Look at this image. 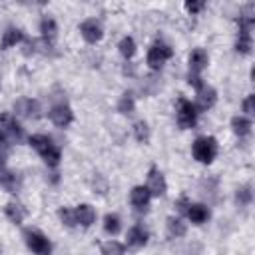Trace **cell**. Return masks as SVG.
I'll return each mask as SVG.
<instances>
[{"instance_id":"7402d4cb","label":"cell","mask_w":255,"mask_h":255,"mask_svg":"<svg viewBox=\"0 0 255 255\" xmlns=\"http://www.w3.org/2000/svg\"><path fill=\"white\" fill-rule=\"evenodd\" d=\"M40 32H42V36L44 38H54L56 36V32H58V26H56V20L54 18H50V16H44L42 18V22H40Z\"/></svg>"},{"instance_id":"44dd1931","label":"cell","mask_w":255,"mask_h":255,"mask_svg":"<svg viewBox=\"0 0 255 255\" xmlns=\"http://www.w3.org/2000/svg\"><path fill=\"white\" fill-rule=\"evenodd\" d=\"M135 110V100H133V94L131 92H124L120 102H118V112L120 114H131Z\"/></svg>"},{"instance_id":"484cf974","label":"cell","mask_w":255,"mask_h":255,"mask_svg":"<svg viewBox=\"0 0 255 255\" xmlns=\"http://www.w3.org/2000/svg\"><path fill=\"white\" fill-rule=\"evenodd\" d=\"M251 46H253L251 34H243V32H239L237 42H235V50H237L239 54H249V52H251Z\"/></svg>"},{"instance_id":"5bb4252c","label":"cell","mask_w":255,"mask_h":255,"mask_svg":"<svg viewBox=\"0 0 255 255\" xmlns=\"http://www.w3.org/2000/svg\"><path fill=\"white\" fill-rule=\"evenodd\" d=\"M207 64H209V58H207V52L203 48H195L189 54V72L199 74L203 68H207Z\"/></svg>"},{"instance_id":"4316f807","label":"cell","mask_w":255,"mask_h":255,"mask_svg":"<svg viewBox=\"0 0 255 255\" xmlns=\"http://www.w3.org/2000/svg\"><path fill=\"white\" fill-rule=\"evenodd\" d=\"M133 135H135V139L139 141V143H147L149 141V128H147V124L145 122H135L133 124Z\"/></svg>"},{"instance_id":"2e32d148","label":"cell","mask_w":255,"mask_h":255,"mask_svg":"<svg viewBox=\"0 0 255 255\" xmlns=\"http://www.w3.org/2000/svg\"><path fill=\"white\" fill-rule=\"evenodd\" d=\"M185 213H187L189 221H191V223H197V225L209 219V209H207L203 203H189V207H187Z\"/></svg>"},{"instance_id":"e0dca14e","label":"cell","mask_w":255,"mask_h":255,"mask_svg":"<svg viewBox=\"0 0 255 255\" xmlns=\"http://www.w3.org/2000/svg\"><path fill=\"white\" fill-rule=\"evenodd\" d=\"M26 38H24V32L22 30H18V28H8L6 32H4V36H2V42H0V48L2 50H8V48H12V46H16V44H20V42H24Z\"/></svg>"},{"instance_id":"d6a6232c","label":"cell","mask_w":255,"mask_h":255,"mask_svg":"<svg viewBox=\"0 0 255 255\" xmlns=\"http://www.w3.org/2000/svg\"><path fill=\"white\" fill-rule=\"evenodd\" d=\"M187 84H189V86H193V88H195V92H197V90H201V88L205 86V84H203V80H201V76H199V74H193V72H189V74H187Z\"/></svg>"},{"instance_id":"d590c367","label":"cell","mask_w":255,"mask_h":255,"mask_svg":"<svg viewBox=\"0 0 255 255\" xmlns=\"http://www.w3.org/2000/svg\"><path fill=\"white\" fill-rule=\"evenodd\" d=\"M175 207H177V211H179V213H185V211H187V207H189L187 197H179V199L175 201Z\"/></svg>"},{"instance_id":"ac0fdd59","label":"cell","mask_w":255,"mask_h":255,"mask_svg":"<svg viewBox=\"0 0 255 255\" xmlns=\"http://www.w3.org/2000/svg\"><path fill=\"white\" fill-rule=\"evenodd\" d=\"M4 213H6V217H8L12 223H16V225H20V223L24 221V217H26V209H24V205H20L18 201L6 203Z\"/></svg>"},{"instance_id":"9c48e42d","label":"cell","mask_w":255,"mask_h":255,"mask_svg":"<svg viewBox=\"0 0 255 255\" xmlns=\"http://www.w3.org/2000/svg\"><path fill=\"white\" fill-rule=\"evenodd\" d=\"M215 102H217V92L211 88V86H203L201 90H197V94H195V110H197V114L199 112H207L209 108H213L215 106Z\"/></svg>"},{"instance_id":"cb8c5ba5","label":"cell","mask_w":255,"mask_h":255,"mask_svg":"<svg viewBox=\"0 0 255 255\" xmlns=\"http://www.w3.org/2000/svg\"><path fill=\"white\" fill-rule=\"evenodd\" d=\"M118 48H120V54H122L126 60H129V58L135 54V42H133V38H131V36L122 38V40H120V44H118Z\"/></svg>"},{"instance_id":"8fae6325","label":"cell","mask_w":255,"mask_h":255,"mask_svg":"<svg viewBox=\"0 0 255 255\" xmlns=\"http://www.w3.org/2000/svg\"><path fill=\"white\" fill-rule=\"evenodd\" d=\"M80 32H82V36H84V40H86L88 44H96V42H100L102 36H104V30H102V26H100V22H98L96 18L84 20V22L80 24Z\"/></svg>"},{"instance_id":"4fadbf2b","label":"cell","mask_w":255,"mask_h":255,"mask_svg":"<svg viewBox=\"0 0 255 255\" xmlns=\"http://www.w3.org/2000/svg\"><path fill=\"white\" fill-rule=\"evenodd\" d=\"M74 215H76V223H80L82 227H90L96 221V209L88 203H80L74 209Z\"/></svg>"},{"instance_id":"1f68e13d","label":"cell","mask_w":255,"mask_h":255,"mask_svg":"<svg viewBox=\"0 0 255 255\" xmlns=\"http://www.w3.org/2000/svg\"><path fill=\"white\" fill-rule=\"evenodd\" d=\"M205 8V2H201V0H191V2H185V10L189 12V14H197V12H201Z\"/></svg>"},{"instance_id":"3957f363","label":"cell","mask_w":255,"mask_h":255,"mask_svg":"<svg viewBox=\"0 0 255 255\" xmlns=\"http://www.w3.org/2000/svg\"><path fill=\"white\" fill-rule=\"evenodd\" d=\"M24 239H26L28 249H30L34 255H50V253H52V243H50V239H48L44 233L36 231V229H26V231H24Z\"/></svg>"},{"instance_id":"6da1fadb","label":"cell","mask_w":255,"mask_h":255,"mask_svg":"<svg viewBox=\"0 0 255 255\" xmlns=\"http://www.w3.org/2000/svg\"><path fill=\"white\" fill-rule=\"evenodd\" d=\"M0 139L6 143H20L24 139V131L12 114H0Z\"/></svg>"},{"instance_id":"d4e9b609","label":"cell","mask_w":255,"mask_h":255,"mask_svg":"<svg viewBox=\"0 0 255 255\" xmlns=\"http://www.w3.org/2000/svg\"><path fill=\"white\" fill-rule=\"evenodd\" d=\"M167 231L171 237H183L185 235V223H181V219L177 217H167Z\"/></svg>"},{"instance_id":"ffe728a7","label":"cell","mask_w":255,"mask_h":255,"mask_svg":"<svg viewBox=\"0 0 255 255\" xmlns=\"http://www.w3.org/2000/svg\"><path fill=\"white\" fill-rule=\"evenodd\" d=\"M28 143H30V145H32V147H34V149H36V151L40 153V155H42V153H44V151H46L48 147H52V145H54V141H52V139H50L48 135H42V133L30 135Z\"/></svg>"},{"instance_id":"30bf717a","label":"cell","mask_w":255,"mask_h":255,"mask_svg":"<svg viewBox=\"0 0 255 255\" xmlns=\"http://www.w3.org/2000/svg\"><path fill=\"white\" fill-rule=\"evenodd\" d=\"M0 185L8 193H18L20 191V177L6 167V161H4L2 155H0Z\"/></svg>"},{"instance_id":"4dcf8cb0","label":"cell","mask_w":255,"mask_h":255,"mask_svg":"<svg viewBox=\"0 0 255 255\" xmlns=\"http://www.w3.org/2000/svg\"><path fill=\"white\" fill-rule=\"evenodd\" d=\"M251 197H253V193H251V187H249V185L239 187L237 193H235V199H237V203H241V205L251 203Z\"/></svg>"},{"instance_id":"83f0119b","label":"cell","mask_w":255,"mask_h":255,"mask_svg":"<svg viewBox=\"0 0 255 255\" xmlns=\"http://www.w3.org/2000/svg\"><path fill=\"white\" fill-rule=\"evenodd\" d=\"M60 157H62V153H60V147H56V145L48 147V149L42 153V159H44L46 165H50V167H56V165L60 163Z\"/></svg>"},{"instance_id":"5b68a950","label":"cell","mask_w":255,"mask_h":255,"mask_svg":"<svg viewBox=\"0 0 255 255\" xmlns=\"http://www.w3.org/2000/svg\"><path fill=\"white\" fill-rule=\"evenodd\" d=\"M171 56H173V50H171L167 44L155 42V44L149 48L145 62H147V66H149L151 70H159V68L165 64V60H169Z\"/></svg>"},{"instance_id":"8992f818","label":"cell","mask_w":255,"mask_h":255,"mask_svg":"<svg viewBox=\"0 0 255 255\" xmlns=\"http://www.w3.org/2000/svg\"><path fill=\"white\" fill-rule=\"evenodd\" d=\"M14 114L20 116V118H28V120H38L42 114H40V104L38 100H32V98H20L14 102Z\"/></svg>"},{"instance_id":"836d02e7","label":"cell","mask_w":255,"mask_h":255,"mask_svg":"<svg viewBox=\"0 0 255 255\" xmlns=\"http://www.w3.org/2000/svg\"><path fill=\"white\" fill-rule=\"evenodd\" d=\"M253 102H255V96H253V94H249V96L243 100V112H245L247 116H253V114H255V106H253Z\"/></svg>"},{"instance_id":"7a4b0ae2","label":"cell","mask_w":255,"mask_h":255,"mask_svg":"<svg viewBox=\"0 0 255 255\" xmlns=\"http://www.w3.org/2000/svg\"><path fill=\"white\" fill-rule=\"evenodd\" d=\"M193 157L201 163H211L217 155V139L211 137V135H203V137H197L193 141Z\"/></svg>"},{"instance_id":"277c9868","label":"cell","mask_w":255,"mask_h":255,"mask_svg":"<svg viewBox=\"0 0 255 255\" xmlns=\"http://www.w3.org/2000/svg\"><path fill=\"white\" fill-rule=\"evenodd\" d=\"M195 122H197V110H195V106L189 100L179 98V102H177V126L181 129H191L195 126Z\"/></svg>"},{"instance_id":"f1b7e54d","label":"cell","mask_w":255,"mask_h":255,"mask_svg":"<svg viewBox=\"0 0 255 255\" xmlns=\"http://www.w3.org/2000/svg\"><path fill=\"white\" fill-rule=\"evenodd\" d=\"M124 245L120 241H106L102 245V255H124Z\"/></svg>"},{"instance_id":"d6986e66","label":"cell","mask_w":255,"mask_h":255,"mask_svg":"<svg viewBox=\"0 0 255 255\" xmlns=\"http://www.w3.org/2000/svg\"><path fill=\"white\" fill-rule=\"evenodd\" d=\"M231 128L239 137H243L251 131V120L245 116H235V118H231Z\"/></svg>"},{"instance_id":"ba28073f","label":"cell","mask_w":255,"mask_h":255,"mask_svg":"<svg viewBox=\"0 0 255 255\" xmlns=\"http://www.w3.org/2000/svg\"><path fill=\"white\" fill-rule=\"evenodd\" d=\"M147 191H149V195H153V197H161V195H165V191H167V183H165V177H163V173L157 169V167H151L149 171H147Z\"/></svg>"},{"instance_id":"603a6c76","label":"cell","mask_w":255,"mask_h":255,"mask_svg":"<svg viewBox=\"0 0 255 255\" xmlns=\"http://www.w3.org/2000/svg\"><path fill=\"white\" fill-rule=\"evenodd\" d=\"M104 229H106L110 235H118L120 229H122V221H120V217H118L116 213H108V215L104 217Z\"/></svg>"},{"instance_id":"9a60e30c","label":"cell","mask_w":255,"mask_h":255,"mask_svg":"<svg viewBox=\"0 0 255 255\" xmlns=\"http://www.w3.org/2000/svg\"><path fill=\"white\" fill-rule=\"evenodd\" d=\"M147 237L149 235H147V231L141 225H133V227L128 229V237L126 239H128V245L129 247H135L137 249V247H143L147 243Z\"/></svg>"},{"instance_id":"f546056e","label":"cell","mask_w":255,"mask_h":255,"mask_svg":"<svg viewBox=\"0 0 255 255\" xmlns=\"http://www.w3.org/2000/svg\"><path fill=\"white\" fill-rule=\"evenodd\" d=\"M58 215H60V219H62V223H64L66 227H74V225H78V223H76V215H74L72 209H68V207H60V209H58Z\"/></svg>"},{"instance_id":"52a82bcc","label":"cell","mask_w":255,"mask_h":255,"mask_svg":"<svg viewBox=\"0 0 255 255\" xmlns=\"http://www.w3.org/2000/svg\"><path fill=\"white\" fill-rule=\"evenodd\" d=\"M48 116H50L52 124L58 126V128H68V126L72 124V120H74L72 108H70L68 104H64V102H62V104H54V106L50 108Z\"/></svg>"},{"instance_id":"7c38bea8","label":"cell","mask_w":255,"mask_h":255,"mask_svg":"<svg viewBox=\"0 0 255 255\" xmlns=\"http://www.w3.org/2000/svg\"><path fill=\"white\" fill-rule=\"evenodd\" d=\"M149 191H147V187L145 185H135L133 189H131V193H129V201H131V205L137 209V211H143L147 205H149Z\"/></svg>"},{"instance_id":"e575fe53","label":"cell","mask_w":255,"mask_h":255,"mask_svg":"<svg viewBox=\"0 0 255 255\" xmlns=\"http://www.w3.org/2000/svg\"><path fill=\"white\" fill-rule=\"evenodd\" d=\"M92 185H94V189H96L98 193H106V189H108V181H106L102 175H96Z\"/></svg>"}]
</instances>
